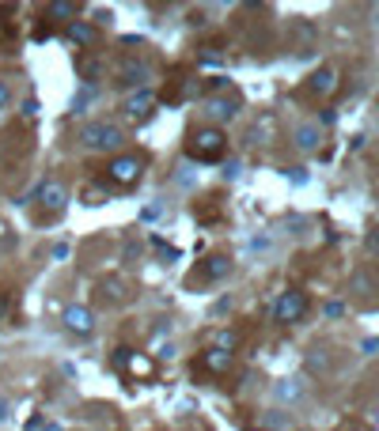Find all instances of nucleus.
<instances>
[{"label":"nucleus","mask_w":379,"mask_h":431,"mask_svg":"<svg viewBox=\"0 0 379 431\" xmlns=\"http://www.w3.org/2000/svg\"><path fill=\"white\" fill-rule=\"evenodd\" d=\"M341 431H364V428H357V424H345V428H341Z\"/></svg>","instance_id":"26"},{"label":"nucleus","mask_w":379,"mask_h":431,"mask_svg":"<svg viewBox=\"0 0 379 431\" xmlns=\"http://www.w3.org/2000/svg\"><path fill=\"white\" fill-rule=\"evenodd\" d=\"M80 8H84V4H76V0H53L46 12H50L53 20H72V15H80Z\"/></svg>","instance_id":"16"},{"label":"nucleus","mask_w":379,"mask_h":431,"mask_svg":"<svg viewBox=\"0 0 379 431\" xmlns=\"http://www.w3.org/2000/svg\"><path fill=\"white\" fill-rule=\"evenodd\" d=\"M296 148H303V152L319 148V129L315 125H300V129H296Z\"/></svg>","instance_id":"18"},{"label":"nucleus","mask_w":379,"mask_h":431,"mask_svg":"<svg viewBox=\"0 0 379 431\" xmlns=\"http://www.w3.org/2000/svg\"><path fill=\"white\" fill-rule=\"evenodd\" d=\"M228 273H232V261L224 254H209L198 265V273H193V284H212V280H224Z\"/></svg>","instance_id":"8"},{"label":"nucleus","mask_w":379,"mask_h":431,"mask_svg":"<svg viewBox=\"0 0 379 431\" xmlns=\"http://www.w3.org/2000/svg\"><path fill=\"white\" fill-rule=\"evenodd\" d=\"M106 185H88L84 190V204H106Z\"/></svg>","instance_id":"19"},{"label":"nucleus","mask_w":379,"mask_h":431,"mask_svg":"<svg viewBox=\"0 0 379 431\" xmlns=\"http://www.w3.org/2000/svg\"><path fill=\"white\" fill-rule=\"evenodd\" d=\"M31 118H39V102L27 99V102H23V121H31Z\"/></svg>","instance_id":"22"},{"label":"nucleus","mask_w":379,"mask_h":431,"mask_svg":"<svg viewBox=\"0 0 379 431\" xmlns=\"http://www.w3.org/2000/svg\"><path fill=\"white\" fill-rule=\"evenodd\" d=\"M64 201H69V190L57 182V178H46V182L34 190V204H39V220L50 223L57 212H64Z\"/></svg>","instance_id":"3"},{"label":"nucleus","mask_w":379,"mask_h":431,"mask_svg":"<svg viewBox=\"0 0 379 431\" xmlns=\"http://www.w3.org/2000/svg\"><path fill=\"white\" fill-rule=\"evenodd\" d=\"M198 371H209V374H224V371H232V352L205 348V352L198 355Z\"/></svg>","instance_id":"10"},{"label":"nucleus","mask_w":379,"mask_h":431,"mask_svg":"<svg viewBox=\"0 0 379 431\" xmlns=\"http://www.w3.org/2000/svg\"><path fill=\"white\" fill-rule=\"evenodd\" d=\"M303 314H308V295H303V292H284L273 303V322H281V325L300 322Z\"/></svg>","instance_id":"5"},{"label":"nucleus","mask_w":379,"mask_h":431,"mask_svg":"<svg viewBox=\"0 0 379 431\" xmlns=\"http://www.w3.org/2000/svg\"><path fill=\"white\" fill-rule=\"evenodd\" d=\"M64 38H72V42H80V45H95L99 31L91 23H84V20H72L69 27H64Z\"/></svg>","instance_id":"14"},{"label":"nucleus","mask_w":379,"mask_h":431,"mask_svg":"<svg viewBox=\"0 0 379 431\" xmlns=\"http://www.w3.org/2000/svg\"><path fill=\"white\" fill-rule=\"evenodd\" d=\"M61 322H64V330H72L76 337H88V333H95V314L88 311V306H64L61 311Z\"/></svg>","instance_id":"7"},{"label":"nucleus","mask_w":379,"mask_h":431,"mask_svg":"<svg viewBox=\"0 0 379 431\" xmlns=\"http://www.w3.org/2000/svg\"><path fill=\"white\" fill-rule=\"evenodd\" d=\"M4 420H8V401L0 397V424H4Z\"/></svg>","instance_id":"25"},{"label":"nucleus","mask_w":379,"mask_h":431,"mask_svg":"<svg viewBox=\"0 0 379 431\" xmlns=\"http://www.w3.org/2000/svg\"><path fill=\"white\" fill-rule=\"evenodd\" d=\"M209 110H212V118H220V121H232V118L239 114V95L212 99V102H209Z\"/></svg>","instance_id":"15"},{"label":"nucleus","mask_w":379,"mask_h":431,"mask_svg":"<svg viewBox=\"0 0 379 431\" xmlns=\"http://www.w3.org/2000/svg\"><path fill=\"white\" fill-rule=\"evenodd\" d=\"M8 99H12V91H8V83H4V80H0V110H4V106H8Z\"/></svg>","instance_id":"23"},{"label":"nucleus","mask_w":379,"mask_h":431,"mask_svg":"<svg viewBox=\"0 0 379 431\" xmlns=\"http://www.w3.org/2000/svg\"><path fill=\"white\" fill-rule=\"evenodd\" d=\"M95 292H99V303H106V306H122L133 299V288H129L122 276H103Z\"/></svg>","instance_id":"6"},{"label":"nucleus","mask_w":379,"mask_h":431,"mask_svg":"<svg viewBox=\"0 0 379 431\" xmlns=\"http://www.w3.org/2000/svg\"><path fill=\"white\" fill-rule=\"evenodd\" d=\"M80 72H84V80H95L99 72H103V64L91 61V57H84V61H80Z\"/></svg>","instance_id":"20"},{"label":"nucleus","mask_w":379,"mask_h":431,"mask_svg":"<svg viewBox=\"0 0 379 431\" xmlns=\"http://www.w3.org/2000/svg\"><path fill=\"white\" fill-rule=\"evenodd\" d=\"M273 393H277V401H296V397L303 393V382H300V379H281Z\"/></svg>","instance_id":"17"},{"label":"nucleus","mask_w":379,"mask_h":431,"mask_svg":"<svg viewBox=\"0 0 379 431\" xmlns=\"http://www.w3.org/2000/svg\"><path fill=\"white\" fill-rule=\"evenodd\" d=\"M152 102H156V99H152V91L144 87V91H137V95L125 102V114L133 118V121H144L148 114H152Z\"/></svg>","instance_id":"13"},{"label":"nucleus","mask_w":379,"mask_h":431,"mask_svg":"<svg viewBox=\"0 0 379 431\" xmlns=\"http://www.w3.org/2000/svg\"><path fill=\"white\" fill-rule=\"evenodd\" d=\"M144 167H148V155H144V152L114 155V159L106 163V182L118 185V190H133V185L144 178Z\"/></svg>","instance_id":"2"},{"label":"nucleus","mask_w":379,"mask_h":431,"mask_svg":"<svg viewBox=\"0 0 379 431\" xmlns=\"http://www.w3.org/2000/svg\"><path fill=\"white\" fill-rule=\"evenodd\" d=\"M368 250H372V254H379V231H375L372 239H368Z\"/></svg>","instance_id":"24"},{"label":"nucleus","mask_w":379,"mask_h":431,"mask_svg":"<svg viewBox=\"0 0 379 431\" xmlns=\"http://www.w3.org/2000/svg\"><path fill=\"white\" fill-rule=\"evenodd\" d=\"M186 155L198 159V163H220L228 155V136L224 129L216 125H201L186 136Z\"/></svg>","instance_id":"1"},{"label":"nucleus","mask_w":379,"mask_h":431,"mask_svg":"<svg viewBox=\"0 0 379 431\" xmlns=\"http://www.w3.org/2000/svg\"><path fill=\"white\" fill-rule=\"evenodd\" d=\"M80 140H84L91 152H114V148H122L125 133L118 125H110V121H95V125L84 129V136H80Z\"/></svg>","instance_id":"4"},{"label":"nucleus","mask_w":379,"mask_h":431,"mask_svg":"<svg viewBox=\"0 0 379 431\" xmlns=\"http://www.w3.org/2000/svg\"><path fill=\"white\" fill-rule=\"evenodd\" d=\"M334 91H338V72L334 69H319V72L308 76V95L326 99V95H334Z\"/></svg>","instance_id":"9"},{"label":"nucleus","mask_w":379,"mask_h":431,"mask_svg":"<svg viewBox=\"0 0 379 431\" xmlns=\"http://www.w3.org/2000/svg\"><path fill=\"white\" fill-rule=\"evenodd\" d=\"M193 216H198L201 223L220 220V216H224V197H220V193H209V197H201V201H193Z\"/></svg>","instance_id":"11"},{"label":"nucleus","mask_w":379,"mask_h":431,"mask_svg":"<svg viewBox=\"0 0 379 431\" xmlns=\"http://www.w3.org/2000/svg\"><path fill=\"white\" fill-rule=\"evenodd\" d=\"M148 76H152V72H148V64L144 61H125L122 64V87H141L144 91V83H148Z\"/></svg>","instance_id":"12"},{"label":"nucleus","mask_w":379,"mask_h":431,"mask_svg":"<svg viewBox=\"0 0 379 431\" xmlns=\"http://www.w3.org/2000/svg\"><path fill=\"white\" fill-rule=\"evenodd\" d=\"M8 311H12V292H8L4 284H0V318H4Z\"/></svg>","instance_id":"21"}]
</instances>
